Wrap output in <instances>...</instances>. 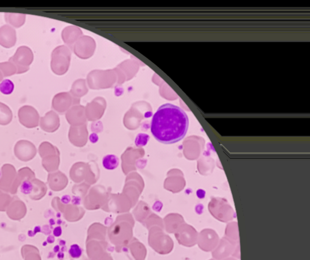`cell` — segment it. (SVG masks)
Returning a JSON list of instances; mask_svg holds the SVG:
<instances>
[{"label":"cell","instance_id":"9c48e42d","mask_svg":"<svg viewBox=\"0 0 310 260\" xmlns=\"http://www.w3.org/2000/svg\"><path fill=\"white\" fill-rule=\"evenodd\" d=\"M56 125H57L56 115L52 112H48L45 116L40 118V128L44 131L51 132L54 131Z\"/></svg>","mask_w":310,"mask_h":260},{"label":"cell","instance_id":"7a4b0ae2","mask_svg":"<svg viewBox=\"0 0 310 260\" xmlns=\"http://www.w3.org/2000/svg\"><path fill=\"white\" fill-rule=\"evenodd\" d=\"M33 61V52L27 46L20 47L16 54L10 59V61L13 63L17 67V74L27 72Z\"/></svg>","mask_w":310,"mask_h":260},{"label":"cell","instance_id":"ba28073f","mask_svg":"<svg viewBox=\"0 0 310 260\" xmlns=\"http://www.w3.org/2000/svg\"><path fill=\"white\" fill-rule=\"evenodd\" d=\"M17 34L15 29L6 25L0 28V45L5 48H11L16 45Z\"/></svg>","mask_w":310,"mask_h":260},{"label":"cell","instance_id":"7402d4cb","mask_svg":"<svg viewBox=\"0 0 310 260\" xmlns=\"http://www.w3.org/2000/svg\"><path fill=\"white\" fill-rule=\"evenodd\" d=\"M53 233H54V236H57V237L58 236H61V235L62 234L61 227L60 226L56 227V228L54 229V232H53Z\"/></svg>","mask_w":310,"mask_h":260},{"label":"cell","instance_id":"d6986e66","mask_svg":"<svg viewBox=\"0 0 310 260\" xmlns=\"http://www.w3.org/2000/svg\"><path fill=\"white\" fill-rule=\"evenodd\" d=\"M149 136L146 134H140L138 135L135 140V144L138 147L146 146L147 142L149 141Z\"/></svg>","mask_w":310,"mask_h":260},{"label":"cell","instance_id":"30bf717a","mask_svg":"<svg viewBox=\"0 0 310 260\" xmlns=\"http://www.w3.org/2000/svg\"><path fill=\"white\" fill-rule=\"evenodd\" d=\"M197 234L193 230H188L179 236L180 244L187 247H192L197 244Z\"/></svg>","mask_w":310,"mask_h":260},{"label":"cell","instance_id":"8fae6325","mask_svg":"<svg viewBox=\"0 0 310 260\" xmlns=\"http://www.w3.org/2000/svg\"><path fill=\"white\" fill-rule=\"evenodd\" d=\"M26 15L17 13H7L5 15V21L13 28H19L25 23Z\"/></svg>","mask_w":310,"mask_h":260},{"label":"cell","instance_id":"277c9868","mask_svg":"<svg viewBox=\"0 0 310 260\" xmlns=\"http://www.w3.org/2000/svg\"><path fill=\"white\" fill-rule=\"evenodd\" d=\"M19 122L26 128H37L40 125V117L38 111L31 106H24L18 112Z\"/></svg>","mask_w":310,"mask_h":260},{"label":"cell","instance_id":"e0dca14e","mask_svg":"<svg viewBox=\"0 0 310 260\" xmlns=\"http://www.w3.org/2000/svg\"><path fill=\"white\" fill-rule=\"evenodd\" d=\"M15 85L10 79H5L0 82V92L5 95H10L13 93Z\"/></svg>","mask_w":310,"mask_h":260},{"label":"cell","instance_id":"52a82bcc","mask_svg":"<svg viewBox=\"0 0 310 260\" xmlns=\"http://www.w3.org/2000/svg\"><path fill=\"white\" fill-rule=\"evenodd\" d=\"M220 239L217 233L205 230L197 236V244L204 252H212L219 243Z\"/></svg>","mask_w":310,"mask_h":260},{"label":"cell","instance_id":"8992f818","mask_svg":"<svg viewBox=\"0 0 310 260\" xmlns=\"http://www.w3.org/2000/svg\"><path fill=\"white\" fill-rule=\"evenodd\" d=\"M238 244L240 243H236L229 238H223L220 240L216 248L212 251L213 258L215 260H222L228 258L232 255Z\"/></svg>","mask_w":310,"mask_h":260},{"label":"cell","instance_id":"7c38bea8","mask_svg":"<svg viewBox=\"0 0 310 260\" xmlns=\"http://www.w3.org/2000/svg\"><path fill=\"white\" fill-rule=\"evenodd\" d=\"M13 114L11 109L4 103H0V125L7 126L13 120Z\"/></svg>","mask_w":310,"mask_h":260},{"label":"cell","instance_id":"cb8c5ba5","mask_svg":"<svg viewBox=\"0 0 310 260\" xmlns=\"http://www.w3.org/2000/svg\"><path fill=\"white\" fill-rule=\"evenodd\" d=\"M1 176H2V173L1 172H0V177H1Z\"/></svg>","mask_w":310,"mask_h":260},{"label":"cell","instance_id":"d4e9b609","mask_svg":"<svg viewBox=\"0 0 310 260\" xmlns=\"http://www.w3.org/2000/svg\"><path fill=\"white\" fill-rule=\"evenodd\" d=\"M210 260H215V259H210Z\"/></svg>","mask_w":310,"mask_h":260},{"label":"cell","instance_id":"4fadbf2b","mask_svg":"<svg viewBox=\"0 0 310 260\" xmlns=\"http://www.w3.org/2000/svg\"><path fill=\"white\" fill-rule=\"evenodd\" d=\"M35 179V174L30 168L28 167H23L20 169L17 172V180L19 186L23 182L28 180H34Z\"/></svg>","mask_w":310,"mask_h":260},{"label":"cell","instance_id":"603a6c76","mask_svg":"<svg viewBox=\"0 0 310 260\" xmlns=\"http://www.w3.org/2000/svg\"><path fill=\"white\" fill-rule=\"evenodd\" d=\"M70 198L69 196H64L63 197V199H62V202H63L64 203H68L70 202Z\"/></svg>","mask_w":310,"mask_h":260},{"label":"cell","instance_id":"6da1fadb","mask_svg":"<svg viewBox=\"0 0 310 260\" xmlns=\"http://www.w3.org/2000/svg\"><path fill=\"white\" fill-rule=\"evenodd\" d=\"M188 125L185 112L178 106L168 103L159 107L153 115L151 132L160 143H175L185 137Z\"/></svg>","mask_w":310,"mask_h":260},{"label":"cell","instance_id":"3957f363","mask_svg":"<svg viewBox=\"0 0 310 260\" xmlns=\"http://www.w3.org/2000/svg\"><path fill=\"white\" fill-rule=\"evenodd\" d=\"M1 173L0 189L11 191L13 193H16L19 185L18 183L16 168L11 164H5L2 167Z\"/></svg>","mask_w":310,"mask_h":260},{"label":"cell","instance_id":"2e32d148","mask_svg":"<svg viewBox=\"0 0 310 260\" xmlns=\"http://www.w3.org/2000/svg\"><path fill=\"white\" fill-rule=\"evenodd\" d=\"M0 71H1L4 77L13 76L17 73V69L13 63L9 61L0 63Z\"/></svg>","mask_w":310,"mask_h":260},{"label":"cell","instance_id":"9a60e30c","mask_svg":"<svg viewBox=\"0 0 310 260\" xmlns=\"http://www.w3.org/2000/svg\"><path fill=\"white\" fill-rule=\"evenodd\" d=\"M33 183V190H32L31 196H33L34 199L35 197L41 198V194H44L46 192V186L45 184L41 180L35 179L32 180Z\"/></svg>","mask_w":310,"mask_h":260},{"label":"cell","instance_id":"ac0fdd59","mask_svg":"<svg viewBox=\"0 0 310 260\" xmlns=\"http://www.w3.org/2000/svg\"><path fill=\"white\" fill-rule=\"evenodd\" d=\"M32 180H28L23 182L20 185L21 192L25 195H31L33 190V183Z\"/></svg>","mask_w":310,"mask_h":260},{"label":"cell","instance_id":"ffe728a7","mask_svg":"<svg viewBox=\"0 0 310 260\" xmlns=\"http://www.w3.org/2000/svg\"><path fill=\"white\" fill-rule=\"evenodd\" d=\"M69 254L73 258H78L82 255V250L77 244H73L69 249Z\"/></svg>","mask_w":310,"mask_h":260},{"label":"cell","instance_id":"44dd1931","mask_svg":"<svg viewBox=\"0 0 310 260\" xmlns=\"http://www.w3.org/2000/svg\"><path fill=\"white\" fill-rule=\"evenodd\" d=\"M232 257L233 258H235L236 259H240L241 258V252H240V245L238 244L237 246H236L234 252H233L232 255Z\"/></svg>","mask_w":310,"mask_h":260},{"label":"cell","instance_id":"5b68a950","mask_svg":"<svg viewBox=\"0 0 310 260\" xmlns=\"http://www.w3.org/2000/svg\"><path fill=\"white\" fill-rule=\"evenodd\" d=\"M36 147L32 142L28 140H20L17 142L14 147V153L19 160L28 162L32 160L37 155Z\"/></svg>","mask_w":310,"mask_h":260},{"label":"cell","instance_id":"5bb4252c","mask_svg":"<svg viewBox=\"0 0 310 260\" xmlns=\"http://www.w3.org/2000/svg\"><path fill=\"white\" fill-rule=\"evenodd\" d=\"M119 158L115 155H108L102 159V165L105 169L108 170H114L119 165Z\"/></svg>","mask_w":310,"mask_h":260}]
</instances>
